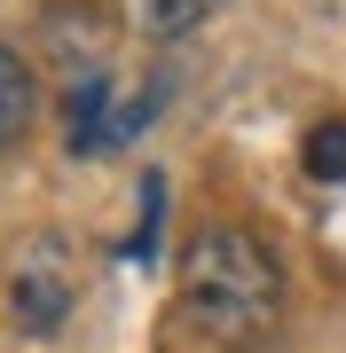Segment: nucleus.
I'll return each mask as SVG.
<instances>
[{
    "label": "nucleus",
    "mask_w": 346,
    "mask_h": 353,
    "mask_svg": "<svg viewBox=\"0 0 346 353\" xmlns=\"http://www.w3.org/2000/svg\"><path fill=\"white\" fill-rule=\"evenodd\" d=\"M181 306L220 353H252L283 314V267L252 228H205L181 259Z\"/></svg>",
    "instance_id": "f257e3e1"
},
{
    "label": "nucleus",
    "mask_w": 346,
    "mask_h": 353,
    "mask_svg": "<svg viewBox=\"0 0 346 353\" xmlns=\"http://www.w3.org/2000/svg\"><path fill=\"white\" fill-rule=\"evenodd\" d=\"M64 118H71V150H110V118H118V102H110L103 79L87 71V79L64 94Z\"/></svg>",
    "instance_id": "f03ea898"
},
{
    "label": "nucleus",
    "mask_w": 346,
    "mask_h": 353,
    "mask_svg": "<svg viewBox=\"0 0 346 353\" xmlns=\"http://www.w3.org/2000/svg\"><path fill=\"white\" fill-rule=\"evenodd\" d=\"M32 110H39V87H32V63L16 48H0V150L32 134Z\"/></svg>",
    "instance_id": "7ed1b4c3"
},
{
    "label": "nucleus",
    "mask_w": 346,
    "mask_h": 353,
    "mask_svg": "<svg viewBox=\"0 0 346 353\" xmlns=\"http://www.w3.org/2000/svg\"><path fill=\"white\" fill-rule=\"evenodd\" d=\"M8 306H16V322H24V330H55L71 299H64V283H55V275H16Z\"/></svg>",
    "instance_id": "20e7f679"
},
{
    "label": "nucleus",
    "mask_w": 346,
    "mask_h": 353,
    "mask_svg": "<svg viewBox=\"0 0 346 353\" xmlns=\"http://www.w3.org/2000/svg\"><path fill=\"white\" fill-rule=\"evenodd\" d=\"M299 165H307V181H346V118H323L299 150Z\"/></svg>",
    "instance_id": "39448f33"
},
{
    "label": "nucleus",
    "mask_w": 346,
    "mask_h": 353,
    "mask_svg": "<svg viewBox=\"0 0 346 353\" xmlns=\"http://www.w3.org/2000/svg\"><path fill=\"white\" fill-rule=\"evenodd\" d=\"M205 8H213V0H150V39L197 32V24H205Z\"/></svg>",
    "instance_id": "423d86ee"
}]
</instances>
